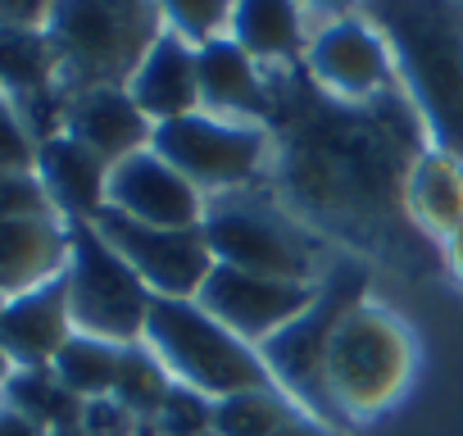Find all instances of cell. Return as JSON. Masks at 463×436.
Listing matches in <instances>:
<instances>
[{
	"label": "cell",
	"instance_id": "obj_11",
	"mask_svg": "<svg viewBox=\"0 0 463 436\" xmlns=\"http://www.w3.org/2000/svg\"><path fill=\"white\" fill-rule=\"evenodd\" d=\"M300 64H305L309 82L323 96L350 100V105L377 100V96H386V91L400 87L395 60H391L382 33L368 19H359V14L318 24V33L309 37V51H305Z\"/></svg>",
	"mask_w": 463,
	"mask_h": 436
},
{
	"label": "cell",
	"instance_id": "obj_5",
	"mask_svg": "<svg viewBox=\"0 0 463 436\" xmlns=\"http://www.w3.org/2000/svg\"><path fill=\"white\" fill-rule=\"evenodd\" d=\"M359 305H368V264L359 255H336V264L323 273L314 300L282 332H273L260 346L269 377L300 404V413H309L314 422H323L332 431H345L350 422L327 391V350H332L336 327Z\"/></svg>",
	"mask_w": 463,
	"mask_h": 436
},
{
	"label": "cell",
	"instance_id": "obj_19",
	"mask_svg": "<svg viewBox=\"0 0 463 436\" xmlns=\"http://www.w3.org/2000/svg\"><path fill=\"white\" fill-rule=\"evenodd\" d=\"M132 100L141 105V114L159 128L186 114H200V64H195V46L164 33L150 55L141 60V69L128 82Z\"/></svg>",
	"mask_w": 463,
	"mask_h": 436
},
{
	"label": "cell",
	"instance_id": "obj_33",
	"mask_svg": "<svg viewBox=\"0 0 463 436\" xmlns=\"http://www.w3.org/2000/svg\"><path fill=\"white\" fill-rule=\"evenodd\" d=\"M300 5L314 14V24H332V19L359 14V0H300Z\"/></svg>",
	"mask_w": 463,
	"mask_h": 436
},
{
	"label": "cell",
	"instance_id": "obj_12",
	"mask_svg": "<svg viewBox=\"0 0 463 436\" xmlns=\"http://www.w3.org/2000/svg\"><path fill=\"white\" fill-rule=\"evenodd\" d=\"M318 282H282V278H264V273H246L232 264H213V273L200 287V305L232 327L241 341L264 346L273 332H282L309 300H314Z\"/></svg>",
	"mask_w": 463,
	"mask_h": 436
},
{
	"label": "cell",
	"instance_id": "obj_26",
	"mask_svg": "<svg viewBox=\"0 0 463 436\" xmlns=\"http://www.w3.org/2000/svg\"><path fill=\"white\" fill-rule=\"evenodd\" d=\"M173 373L159 364V355L137 341V346H123V359H118V377H114V400L123 409H132L141 418V427H150V418L159 413V404L168 400L173 391Z\"/></svg>",
	"mask_w": 463,
	"mask_h": 436
},
{
	"label": "cell",
	"instance_id": "obj_37",
	"mask_svg": "<svg viewBox=\"0 0 463 436\" xmlns=\"http://www.w3.org/2000/svg\"><path fill=\"white\" fill-rule=\"evenodd\" d=\"M51 436H82V431H51Z\"/></svg>",
	"mask_w": 463,
	"mask_h": 436
},
{
	"label": "cell",
	"instance_id": "obj_17",
	"mask_svg": "<svg viewBox=\"0 0 463 436\" xmlns=\"http://www.w3.org/2000/svg\"><path fill=\"white\" fill-rule=\"evenodd\" d=\"M69 264V223L46 218H0V296L46 287Z\"/></svg>",
	"mask_w": 463,
	"mask_h": 436
},
{
	"label": "cell",
	"instance_id": "obj_38",
	"mask_svg": "<svg viewBox=\"0 0 463 436\" xmlns=\"http://www.w3.org/2000/svg\"><path fill=\"white\" fill-rule=\"evenodd\" d=\"M5 305H10V296H0V314H5Z\"/></svg>",
	"mask_w": 463,
	"mask_h": 436
},
{
	"label": "cell",
	"instance_id": "obj_22",
	"mask_svg": "<svg viewBox=\"0 0 463 436\" xmlns=\"http://www.w3.org/2000/svg\"><path fill=\"white\" fill-rule=\"evenodd\" d=\"M60 91V64L46 28H0V96L24 105Z\"/></svg>",
	"mask_w": 463,
	"mask_h": 436
},
{
	"label": "cell",
	"instance_id": "obj_1",
	"mask_svg": "<svg viewBox=\"0 0 463 436\" xmlns=\"http://www.w3.org/2000/svg\"><path fill=\"white\" fill-rule=\"evenodd\" d=\"M264 128L273 137V195L323 242L395 260L436 251L404 204L409 173L431 150L404 87L350 105L323 96L305 64H278L269 69Z\"/></svg>",
	"mask_w": 463,
	"mask_h": 436
},
{
	"label": "cell",
	"instance_id": "obj_2",
	"mask_svg": "<svg viewBox=\"0 0 463 436\" xmlns=\"http://www.w3.org/2000/svg\"><path fill=\"white\" fill-rule=\"evenodd\" d=\"M436 150L463 159V0H359Z\"/></svg>",
	"mask_w": 463,
	"mask_h": 436
},
{
	"label": "cell",
	"instance_id": "obj_29",
	"mask_svg": "<svg viewBox=\"0 0 463 436\" xmlns=\"http://www.w3.org/2000/svg\"><path fill=\"white\" fill-rule=\"evenodd\" d=\"M0 173H37V137L5 96H0Z\"/></svg>",
	"mask_w": 463,
	"mask_h": 436
},
{
	"label": "cell",
	"instance_id": "obj_9",
	"mask_svg": "<svg viewBox=\"0 0 463 436\" xmlns=\"http://www.w3.org/2000/svg\"><path fill=\"white\" fill-rule=\"evenodd\" d=\"M64 287H69V314L78 332L114 341V346H137L146 336L155 291L100 237L96 223H69Z\"/></svg>",
	"mask_w": 463,
	"mask_h": 436
},
{
	"label": "cell",
	"instance_id": "obj_27",
	"mask_svg": "<svg viewBox=\"0 0 463 436\" xmlns=\"http://www.w3.org/2000/svg\"><path fill=\"white\" fill-rule=\"evenodd\" d=\"M164 28L191 46H209L218 37H232V14L237 0H155Z\"/></svg>",
	"mask_w": 463,
	"mask_h": 436
},
{
	"label": "cell",
	"instance_id": "obj_32",
	"mask_svg": "<svg viewBox=\"0 0 463 436\" xmlns=\"http://www.w3.org/2000/svg\"><path fill=\"white\" fill-rule=\"evenodd\" d=\"M55 0H0V28H46Z\"/></svg>",
	"mask_w": 463,
	"mask_h": 436
},
{
	"label": "cell",
	"instance_id": "obj_6",
	"mask_svg": "<svg viewBox=\"0 0 463 436\" xmlns=\"http://www.w3.org/2000/svg\"><path fill=\"white\" fill-rule=\"evenodd\" d=\"M141 341L159 355V364L173 373L177 386H191L209 400H227L237 391H255V386H278L269 377L260 346L222 327L200 300L155 296Z\"/></svg>",
	"mask_w": 463,
	"mask_h": 436
},
{
	"label": "cell",
	"instance_id": "obj_36",
	"mask_svg": "<svg viewBox=\"0 0 463 436\" xmlns=\"http://www.w3.org/2000/svg\"><path fill=\"white\" fill-rule=\"evenodd\" d=\"M14 377V359L5 355V346H0V391H5V382Z\"/></svg>",
	"mask_w": 463,
	"mask_h": 436
},
{
	"label": "cell",
	"instance_id": "obj_35",
	"mask_svg": "<svg viewBox=\"0 0 463 436\" xmlns=\"http://www.w3.org/2000/svg\"><path fill=\"white\" fill-rule=\"evenodd\" d=\"M445 260H449V269H454V273L463 278V232L445 242Z\"/></svg>",
	"mask_w": 463,
	"mask_h": 436
},
{
	"label": "cell",
	"instance_id": "obj_20",
	"mask_svg": "<svg viewBox=\"0 0 463 436\" xmlns=\"http://www.w3.org/2000/svg\"><path fill=\"white\" fill-rule=\"evenodd\" d=\"M314 33L318 24L300 0H237L232 14V42L264 69L300 64Z\"/></svg>",
	"mask_w": 463,
	"mask_h": 436
},
{
	"label": "cell",
	"instance_id": "obj_8",
	"mask_svg": "<svg viewBox=\"0 0 463 436\" xmlns=\"http://www.w3.org/2000/svg\"><path fill=\"white\" fill-rule=\"evenodd\" d=\"M150 150H159L191 186H200L204 200L264 186L273 173V137L264 123L218 118L204 109L159 123Z\"/></svg>",
	"mask_w": 463,
	"mask_h": 436
},
{
	"label": "cell",
	"instance_id": "obj_18",
	"mask_svg": "<svg viewBox=\"0 0 463 436\" xmlns=\"http://www.w3.org/2000/svg\"><path fill=\"white\" fill-rule=\"evenodd\" d=\"M37 177L55 204V213L64 223H91L105 209V191H109V164L96 159L82 141H73L69 132L51 137L37 146Z\"/></svg>",
	"mask_w": 463,
	"mask_h": 436
},
{
	"label": "cell",
	"instance_id": "obj_25",
	"mask_svg": "<svg viewBox=\"0 0 463 436\" xmlns=\"http://www.w3.org/2000/svg\"><path fill=\"white\" fill-rule=\"evenodd\" d=\"M118 359H123V346L114 341H100V336H87V332H73L64 341V350L55 355V377L78 395V400H100V395H114V377H118Z\"/></svg>",
	"mask_w": 463,
	"mask_h": 436
},
{
	"label": "cell",
	"instance_id": "obj_13",
	"mask_svg": "<svg viewBox=\"0 0 463 436\" xmlns=\"http://www.w3.org/2000/svg\"><path fill=\"white\" fill-rule=\"evenodd\" d=\"M105 209L132 218V223H146V228H200L209 200L159 150L146 146L109 168Z\"/></svg>",
	"mask_w": 463,
	"mask_h": 436
},
{
	"label": "cell",
	"instance_id": "obj_24",
	"mask_svg": "<svg viewBox=\"0 0 463 436\" xmlns=\"http://www.w3.org/2000/svg\"><path fill=\"white\" fill-rule=\"evenodd\" d=\"M300 418V404L282 386H255L213 400V436H278Z\"/></svg>",
	"mask_w": 463,
	"mask_h": 436
},
{
	"label": "cell",
	"instance_id": "obj_21",
	"mask_svg": "<svg viewBox=\"0 0 463 436\" xmlns=\"http://www.w3.org/2000/svg\"><path fill=\"white\" fill-rule=\"evenodd\" d=\"M404 204H409L413 228L427 242L445 246L449 237H458L463 232V159L431 146L409 173Z\"/></svg>",
	"mask_w": 463,
	"mask_h": 436
},
{
	"label": "cell",
	"instance_id": "obj_34",
	"mask_svg": "<svg viewBox=\"0 0 463 436\" xmlns=\"http://www.w3.org/2000/svg\"><path fill=\"white\" fill-rule=\"evenodd\" d=\"M278 436H336V431H332V427H323V422H314L309 413H300V418H296V422H287Z\"/></svg>",
	"mask_w": 463,
	"mask_h": 436
},
{
	"label": "cell",
	"instance_id": "obj_3",
	"mask_svg": "<svg viewBox=\"0 0 463 436\" xmlns=\"http://www.w3.org/2000/svg\"><path fill=\"white\" fill-rule=\"evenodd\" d=\"M164 33L155 0H55L46 37L60 64V96L128 87Z\"/></svg>",
	"mask_w": 463,
	"mask_h": 436
},
{
	"label": "cell",
	"instance_id": "obj_4",
	"mask_svg": "<svg viewBox=\"0 0 463 436\" xmlns=\"http://www.w3.org/2000/svg\"><path fill=\"white\" fill-rule=\"evenodd\" d=\"M209 251L218 264L282 278V282H323V273L336 264L327 242L300 223V218L273 195V186H250L213 195L200 223Z\"/></svg>",
	"mask_w": 463,
	"mask_h": 436
},
{
	"label": "cell",
	"instance_id": "obj_14",
	"mask_svg": "<svg viewBox=\"0 0 463 436\" xmlns=\"http://www.w3.org/2000/svg\"><path fill=\"white\" fill-rule=\"evenodd\" d=\"M64 132L114 168L128 155L150 146L155 123L141 114L128 87H96V91H78L64 100Z\"/></svg>",
	"mask_w": 463,
	"mask_h": 436
},
{
	"label": "cell",
	"instance_id": "obj_16",
	"mask_svg": "<svg viewBox=\"0 0 463 436\" xmlns=\"http://www.w3.org/2000/svg\"><path fill=\"white\" fill-rule=\"evenodd\" d=\"M200 64V109L218 118L264 123L269 118V69L255 64L232 37L195 46Z\"/></svg>",
	"mask_w": 463,
	"mask_h": 436
},
{
	"label": "cell",
	"instance_id": "obj_15",
	"mask_svg": "<svg viewBox=\"0 0 463 436\" xmlns=\"http://www.w3.org/2000/svg\"><path fill=\"white\" fill-rule=\"evenodd\" d=\"M73 332L78 327H73V314H69L64 273L46 287L14 296L5 305V314H0V346L14 359V368H51Z\"/></svg>",
	"mask_w": 463,
	"mask_h": 436
},
{
	"label": "cell",
	"instance_id": "obj_31",
	"mask_svg": "<svg viewBox=\"0 0 463 436\" xmlns=\"http://www.w3.org/2000/svg\"><path fill=\"white\" fill-rule=\"evenodd\" d=\"M82 436H146L141 418L132 409H123L114 395H100V400H87L82 409Z\"/></svg>",
	"mask_w": 463,
	"mask_h": 436
},
{
	"label": "cell",
	"instance_id": "obj_10",
	"mask_svg": "<svg viewBox=\"0 0 463 436\" xmlns=\"http://www.w3.org/2000/svg\"><path fill=\"white\" fill-rule=\"evenodd\" d=\"M91 223L137 269V278L155 296H168V300H195L204 278L218 264L200 228H146L114 209H100Z\"/></svg>",
	"mask_w": 463,
	"mask_h": 436
},
{
	"label": "cell",
	"instance_id": "obj_23",
	"mask_svg": "<svg viewBox=\"0 0 463 436\" xmlns=\"http://www.w3.org/2000/svg\"><path fill=\"white\" fill-rule=\"evenodd\" d=\"M5 409L24 413L51 436V431H78L87 400H78L55 377V368H14V377L5 382Z\"/></svg>",
	"mask_w": 463,
	"mask_h": 436
},
{
	"label": "cell",
	"instance_id": "obj_28",
	"mask_svg": "<svg viewBox=\"0 0 463 436\" xmlns=\"http://www.w3.org/2000/svg\"><path fill=\"white\" fill-rule=\"evenodd\" d=\"M146 436H213V400L191 386H173Z\"/></svg>",
	"mask_w": 463,
	"mask_h": 436
},
{
	"label": "cell",
	"instance_id": "obj_7",
	"mask_svg": "<svg viewBox=\"0 0 463 436\" xmlns=\"http://www.w3.org/2000/svg\"><path fill=\"white\" fill-rule=\"evenodd\" d=\"M409 373H413V341L404 323L377 309L373 300L359 305L336 327L327 350V391L350 427L395 404Z\"/></svg>",
	"mask_w": 463,
	"mask_h": 436
},
{
	"label": "cell",
	"instance_id": "obj_30",
	"mask_svg": "<svg viewBox=\"0 0 463 436\" xmlns=\"http://www.w3.org/2000/svg\"><path fill=\"white\" fill-rule=\"evenodd\" d=\"M46 213H55V204L37 173H0V218H46Z\"/></svg>",
	"mask_w": 463,
	"mask_h": 436
}]
</instances>
